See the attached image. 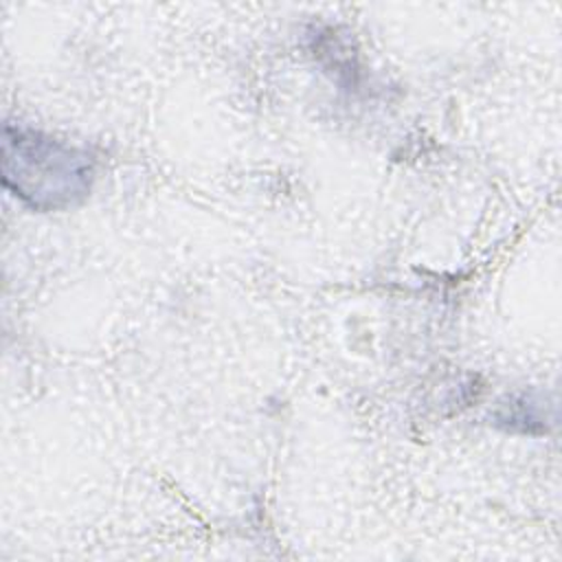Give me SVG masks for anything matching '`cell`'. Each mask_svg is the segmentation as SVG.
I'll list each match as a JSON object with an SVG mask.
<instances>
[{"label": "cell", "mask_w": 562, "mask_h": 562, "mask_svg": "<svg viewBox=\"0 0 562 562\" xmlns=\"http://www.w3.org/2000/svg\"><path fill=\"white\" fill-rule=\"evenodd\" d=\"M88 151L31 127L4 125L2 180L35 211H61L81 202L92 184Z\"/></svg>", "instance_id": "obj_1"}]
</instances>
